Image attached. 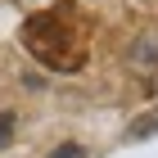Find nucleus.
Here are the masks:
<instances>
[{
	"mask_svg": "<svg viewBox=\"0 0 158 158\" xmlns=\"http://www.w3.org/2000/svg\"><path fill=\"white\" fill-rule=\"evenodd\" d=\"M45 158H86V149H81V145H73V140H68V145H59V149H50Z\"/></svg>",
	"mask_w": 158,
	"mask_h": 158,
	"instance_id": "2",
	"label": "nucleus"
},
{
	"mask_svg": "<svg viewBox=\"0 0 158 158\" xmlns=\"http://www.w3.org/2000/svg\"><path fill=\"white\" fill-rule=\"evenodd\" d=\"M14 135V113H0V145Z\"/></svg>",
	"mask_w": 158,
	"mask_h": 158,
	"instance_id": "3",
	"label": "nucleus"
},
{
	"mask_svg": "<svg viewBox=\"0 0 158 158\" xmlns=\"http://www.w3.org/2000/svg\"><path fill=\"white\" fill-rule=\"evenodd\" d=\"M145 135H158V109L149 113V118H140V122L127 127V140H145Z\"/></svg>",
	"mask_w": 158,
	"mask_h": 158,
	"instance_id": "1",
	"label": "nucleus"
}]
</instances>
